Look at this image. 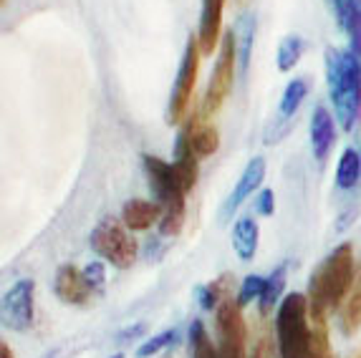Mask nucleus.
<instances>
[{"label":"nucleus","mask_w":361,"mask_h":358,"mask_svg":"<svg viewBox=\"0 0 361 358\" xmlns=\"http://www.w3.org/2000/svg\"><path fill=\"white\" fill-rule=\"evenodd\" d=\"M164 215V207L159 202H149V199H129L121 207V222L132 230V233H145L152 225H159Z\"/></svg>","instance_id":"4468645a"},{"label":"nucleus","mask_w":361,"mask_h":358,"mask_svg":"<svg viewBox=\"0 0 361 358\" xmlns=\"http://www.w3.org/2000/svg\"><path fill=\"white\" fill-rule=\"evenodd\" d=\"M177 338H180V331H177V328H167V331H162V333L152 335L149 340H145V343H142V346L137 348V358H152V356H157V353L164 351V348L175 346Z\"/></svg>","instance_id":"bb28decb"},{"label":"nucleus","mask_w":361,"mask_h":358,"mask_svg":"<svg viewBox=\"0 0 361 358\" xmlns=\"http://www.w3.org/2000/svg\"><path fill=\"white\" fill-rule=\"evenodd\" d=\"M258 240H260V227L250 215L240 217L233 227V250L240 257L243 263H250L258 252Z\"/></svg>","instance_id":"dca6fc26"},{"label":"nucleus","mask_w":361,"mask_h":358,"mask_svg":"<svg viewBox=\"0 0 361 358\" xmlns=\"http://www.w3.org/2000/svg\"><path fill=\"white\" fill-rule=\"evenodd\" d=\"M286 280H288V265L281 263L271 275H268V280H265V290L258 300V308H260V316H268V313L281 303V295H283V288Z\"/></svg>","instance_id":"412c9836"},{"label":"nucleus","mask_w":361,"mask_h":358,"mask_svg":"<svg viewBox=\"0 0 361 358\" xmlns=\"http://www.w3.org/2000/svg\"><path fill=\"white\" fill-rule=\"evenodd\" d=\"M255 212L260 217H271L276 212V195L273 190H260L258 197H255Z\"/></svg>","instance_id":"7c9ffc66"},{"label":"nucleus","mask_w":361,"mask_h":358,"mask_svg":"<svg viewBox=\"0 0 361 358\" xmlns=\"http://www.w3.org/2000/svg\"><path fill=\"white\" fill-rule=\"evenodd\" d=\"M230 298H233V275H220L210 285L197 288V300L202 311H217Z\"/></svg>","instance_id":"aec40b11"},{"label":"nucleus","mask_w":361,"mask_h":358,"mask_svg":"<svg viewBox=\"0 0 361 358\" xmlns=\"http://www.w3.org/2000/svg\"><path fill=\"white\" fill-rule=\"evenodd\" d=\"M338 20L349 33V51L361 61V0H343L338 6Z\"/></svg>","instance_id":"6ab92c4d"},{"label":"nucleus","mask_w":361,"mask_h":358,"mask_svg":"<svg viewBox=\"0 0 361 358\" xmlns=\"http://www.w3.org/2000/svg\"><path fill=\"white\" fill-rule=\"evenodd\" d=\"M235 43H238V68H240V76L247 73L250 66V48H253L255 38V18L253 16H243L238 23H235Z\"/></svg>","instance_id":"4be33fe9"},{"label":"nucleus","mask_w":361,"mask_h":358,"mask_svg":"<svg viewBox=\"0 0 361 358\" xmlns=\"http://www.w3.org/2000/svg\"><path fill=\"white\" fill-rule=\"evenodd\" d=\"M54 292L61 303L78 305V308H81V305H89L91 295H94L89 280L84 278V270H78L76 265H61V268L56 270Z\"/></svg>","instance_id":"9b49d317"},{"label":"nucleus","mask_w":361,"mask_h":358,"mask_svg":"<svg viewBox=\"0 0 361 358\" xmlns=\"http://www.w3.org/2000/svg\"><path fill=\"white\" fill-rule=\"evenodd\" d=\"M265 169H268V164H265L263 156H253V159L247 161L245 169H243V174H240V179H238V185H235L233 195L225 199L223 209H220V222L233 220V215L238 212V207H240L247 197H253V192L260 190V185H263V179H265Z\"/></svg>","instance_id":"9d476101"},{"label":"nucleus","mask_w":361,"mask_h":358,"mask_svg":"<svg viewBox=\"0 0 361 358\" xmlns=\"http://www.w3.org/2000/svg\"><path fill=\"white\" fill-rule=\"evenodd\" d=\"M308 96V81L306 78H293L288 86H286L283 96H281V106H278V119L290 121L295 116V111L301 109L303 99Z\"/></svg>","instance_id":"b1692460"},{"label":"nucleus","mask_w":361,"mask_h":358,"mask_svg":"<svg viewBox=\"0 0 361 358\" xmlns=\"http://www.w3.org/2000/svg\"><path fill=\"white\" fill-rule=\"evenodd\" d=\"M190 356L192 358H220L217 356V346L210 340L205 323L192 321V328H190Z\"/></svg>","instance_id":"a878e982"},{"label":"nucleus","mask_w":361,"mask_h":358,"mask_svg":"<svg viewBox=\"0 0 361 358\" xmlns=\"http://www.w3.org/2000/svg\"><path fill=\"white\" fill-rule=\"evenodd\" d=\"M147 333V323H132V326H127V328H121L119 333L114 335V340L119 343V346H124V343H132V340H142Z\"/></svg>","instance_id":"c756f323"},{"label":"nucleus","mask_w":361,"mask_h":358,"mask_svg":"<svg viewBox=\"0 0 361 358\" xmlns=\"http://www.w3.org/2000/svg\"><path fill=\"white\" fill-rule=\"evenodd\" d=\"M354 247L351 242H341L331 255H326L308 280L311 316H329L331 311H338L354 285Z\"/></svg>","instance_id":"f257e3e1"},{"label":"nucleus","mask_w":361,"mask_h":358,"mask_svg":"<svg viewBox=\"0 0 361 358\" xmlns=\"http://www.w3.org/2000/svg\"><path fill=\"white\" fill-rule=\"evenodd\" d=\"M33 305H36V280L20 278L3 295L0 303V318L3 326L16 333H25L33 326Z\"/></svg>","instance_id":"1a4fd4ad"},{"label":"nucleus","mask_w":361,"mask_h":358,"mask_svg":"<svg viewBox=\"0 0 361 358\" xmlns=\"http://www.w3.org/2000/svg\"><path fill=\"white\" fill-rule=\"evenodd\" d=\"M223 11L225 0H202L200 11V25H197V43L202 56H212L215 48H220V25H223Z\"/></svg>","instance_id":"f8f14e48"},{"label":"nucleus","mask_w":361,"mask_h":358,"mask_svg":"<svg viewBox=\"0 0 361 358\" xmlns=\"http://www.w3.org/2000/svg\"><path fill=\"white\" fill-rule=\"evenodd\" d=\"M182 134L187 137L190 149L195 152L197 159H207V156H212L220 149V134H217V129L200 119L195 111L187 116V124L182 126Z\"/></svg>","instance_id":"ddd939ff"},{"label":"nucleus","mask_w":361,"mask_h":358,"mask_svg":"<svg viewBox=\"0 0 361 358\" xmlns=\"http://www.w3.org/2000/svg\"><path fill=\"white\" fill-rule=\"evenodd\" d=\"M142 164H145L147 179H149V187L154 192L157 202L164 207V215L159 220V235L162 237H177L182 233V227H185L187 192L182 190L175 167L169 161L159 159L154 154H142Z\"/></svg>","instance_id":"7ed1b4c3"},{"label":"nucleus","mask_w":361,"mask_h":358,"mask_svg":"<svg viewBox=\"0 0 361 358\" xmlns=\"http://www.w3.org/2000/svg\"><path fill=\"white\" fill-rule=\"evenodd\" d=\"M217 356L220 358H247V328L243 321V308L238 300H225L215 311Z\"/></svg>","instance_id":"6e6552de"},{"label":"nucleus","mask_w":361,"mask_h":358,"mask_svg":"<svg viewBox=\"0 0 361 358\" xmlns=\"http://www.w3.org/2000/svg\"><path fill=\"white\" fill-rule=\"evenodd\" d=\"M354 220H356V209H346V212L338 217V222H336V227H334V230H336V233H343L346 227L354 225Z\"/></svg>","instance_id":"473e14b6"},{"label":"nucleus","mask_w":361,"mask_h":358,"mask_svg":"<svg viewBox=\"0 0 361 358\" xmlns=\"http://www.w3.org/2000/svg\"><path fill=\"white\" fill-rule=\"evenodd\" d=\"M89 245L102 260H106L109 265H114V268H119V270L132 268L139 252L137 240L132 237V230L121 220H114V217H104V220L94 227V233H91V237H89Z\"/></svg>","instance_id":"39448f33"},{"label":"nucleus","mask_w":361,"mask_h":358,"mask_svg":"<svg viewBox=\"0 0 361 358\" xmlns=\"http://www.w3.org/2000/svg\"><path fill=\"white\" fill-rule=\"evenodd\" d=\"M235 68H238V43H235V30H225L220 48H217V61L215 68L210 73V81H207L205 89V101H202V113L205 119L215 116L220 109H223L225 99L230 96L235 84Z\"/></svg>","instance_id":"423d86ee"},{"label":"nucleus","mask_w":361,"mask_h":358,"mask_svg":"<svg viewBox=\"0 0 361 358\" xmlns=\"http://www.w3.org/2000/svg\"><path fill=\"white\" fill-rule=\"evenodd\" d=\"M308 326H311L308 295H303V292L286 295L281 300V305H278V316H276L278 353H281V358H303Z\"/></svg>","instance_id":"20e7f679"},{"label":"nucleus","mask_w":361,"mask_h":358,"mask_svg":"<svg viewBox=\"0 0 361 358\" xmlns=\"http://www.w3.org/2000/svg\"><path fill=\"white\" fill-rule=\"evenodd\" d=\"M111 358H124V353H116V356H111Z\"/></svg>","instance_id":"c9c22d12"},{"label":"nucleus","mask_w":361,"mask_h":358,"mask_svg":"<svg viewBox=\"0 0 361 358\" xmlns=\"http://www.w3.org/2000/svg\"><path fill=\"white\" fill-rule=\"evenodd\" d=\"M303 48H306V43H303L301 36H286L283 41H281V46H278V56H276V63H278V71H293L295 66H298V61H301L303 56Z\"/></svg>","instance_id":"393cba45"},{"label":"nucleus","mask_w":361,"mask_h":358,"mask_svg":"<svg viewBox=\"0 0 361 358\" xmlns=\"http://www.w3.org/2000/svg\"><path fill=\"white\" fill-rule=\"evenodd\" d=\"M0 358H16V356H13V351H11V346H8V343H0Z\"/></svg>","instance_id":"72a5a7b5"},{"label":"nucleus","mask_w":361,"mask_h":358,"mask_svg":"<svg viewBox=\"0 0 361 358\" xmlns=\"http://www.w3.org/2000/svg\"><path fill=\"white\" fill-rule=\"evenodd\" d=\"M326 318L329 316H311L303 358H334L331 340H329V321Z\"/></svg>","instance_id":"a211bd4d"},{"label":"nucleus","mask_w":361,"mask_h":358,"mask_svg":"<svg viewBox=\"0 0 361 358\" xmlns=\"http://www.w3.org/2000/svg\"><path fill=\"white\" fill-rule=\"evenodd\" d=\"M250 358H271V340L265 338H258V343H255V348H253V356Z\"/></svg>","instance_id":"2f4dec72"},{"label":"nucleus","mask_w":361,"mask_h":358,"mask_svg":"<svg viewBox=\"0 0 361 358\" xmlns=\"http://www.w3.org/2000/svg\"><path fill=\"white\" fill-rule=\"evenodd\" d=\"M84 278L89 280L91 290H104V285H106V268H104V263H99V260H94V263H89L84 268Z\"/></svg>","instance_id":"c85d7f7f"},{"label":"nucleus","mask_w":361,"mask_h":358,"mask_svg":"<svg viewBox=\"0 0 361 358\" xmlns=\"http://www.w3.org/2000/svg\"><path fill=\"white\" fill-rule=\"evenodd\" d=\"M235 3H238V6H245V3H247V0H235Z\"/></svg>","instance_id":"f704fd0d"},{"label":"nucleus","mask_w":361,"mask_h":358,"mask_svg":"<svg viewBox=\"0 0 361 358\" xmlns=\"http://www.w3.org/2000/svg\"><path fill=\"white\" fill-rule=\"evenodd\" d=\"M338 328L343 335H356V331L361 328V270L356 273L354 285L338 308Z\"/></svg>","instance_id":"f3484780"},{"label":"nucleus","mask_w":361,"mask_h":358,"mask_svg":"<svg viewBox=\"0 0 361 358\" xmlns=\"http://www.w3.org/2000/svg\"><path fill=\"white\" fill-rule=\"evenodd\" d=\"M265 280H268V278H263V275H247L245 280H243L240 290H238V305L245 308V305H250L253 300H260V295H263V290H265Z\"/></svg>","instance_id":"cd10ccee"},{"label":"nucleus","mask_w":361,"mask_h":358,"mask_svg":"<svg viewBox=\"0 0 361 358\" xmlns=\"http://www.w3.org/2000/svg\"><path fill=\"white\" fill-rule=\"evenodd\" d=\"M200 43L197 36L187 38L185 54H182L180 68H177L175 86H172V94H169V109H167V124H180L182 119L190 111V104H192V91L197 84V71H200Z\"/></svg>","instance_id":"0eeeda50"},{"label":"nucleus","mask_w":361,"mask_h":358,"mask_svg":"<svg viewBox=\"0 0 361 358\" xmlns=\"http://www.w3.org/2000/svg\"><path fill=\"white\" fill-rule=\"evenodd\" d=\"M341 3H343V0H336V6H341Z\"/></svg>","instance_id":"e433bc0d"},{"label":"nucleus","mask_w":361,"mask_h":358,"mask_svg":"<svg viewBox=\"0 0 361 358\" xmlns=\"http://www.w3.org/2000/svg\"><path fill=\"white\" fill-rule=\"evenodd\" d=\"M361 179V152H356L354 147H346L341 152L336 167V187L338 190H354Z\"/></svg>","instance_id":"5701e85b"},{"label":"nucleus","mask_w":361,"mask_h":358,"mask_svg":"<svg viewBox=\"0 0 361 358\" xmlns=\"http://www.w3.org/2000/svg\"><path fill=\"white\" fill-rule=\"evenodd\" d=\"M336 142V129H334V116L326 106H319L311 116V147L319 161H326L329 152Z\"/></svg>","instance_id":"2eb2a0df"},{"label":"nucleus","mask_w":361,"mask_h":358,"mask_svg":"<svg viewBox=\"0 0 361 358\" xmlns=\"http://www.w3.org/2000/svg\"><path fill=\"white\" fill-rule=\"evenodd\" d=\"M326 81L343 132H354L361 116V61L354 51L326 48Z\"/></svg>","instance_id":"f03ea898"}]
</instances>
